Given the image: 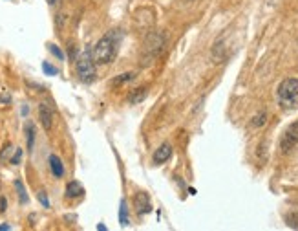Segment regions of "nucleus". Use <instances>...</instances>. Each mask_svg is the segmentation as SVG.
<instances>
[{
  "mask_svg": "<svg viewBox=\"0 0 298 231\" xmlns=\"http://www.w3.org/2000/svg\"><path fill=\"white\" fill-rule=\"evenodd\" d=\"M24 132H26V140H28V151L31 153L35 147V125L31 121H26V125H24Z\"/></svg>",
  "mask_w": 298,
  "mask_h": 231,
  "instance_id": "nucleus-10",
  "label": "nucleus"
},
{
  "mask_svg": "<svg viewBox=\"0 0 298 231\" xmlns=\"http://www.w3.org/2000/svg\"><path fill=\"white\" fill-rule=\"evenodd\" d=\"M170 156H172V145L170 143H163L158 147V151L154 153V163L156 165H161V163H165L166 160H170Z\"/></svg>",
  "mask_w": 298,
  "mask_h": 231,
  "instance_id": "nucleus-7",
  "label": "nucleus"
},
{
  "mask_svg": "<svg viewBox=\"0 0 298 231\" xmlns=\"http://www.w3.org/2000/svg\"><path fill=\"white\" fill-rule=\"evenodd\" d=\"M134 207L138 211L139 215H146L152 211V204H150V198L146 193H138L134 196Z\"/></svg>",
  "mask_w": 298,
  "mask_h": 231,
  "instance_id": "nucleus-5",
  "label": "nucleus"
},
{
  "mask_svg": "<svg viewBox=\"0 0 298 231\" xmlns=\"http://www.w3.org/2000/svg\"><path fill=\"white\" fill-rule=\"evenodd\" d=\"M39 119H41L44 130L49 132V130H51V125H53V114H51V110H49V106L46 105V103H41V105H39Z\"/></svg>",
  "mask_w": 298,
  "mask_h": 231,
  "instance_id": "nucleus-6",
  "label": "nucleus"
},
{
  "mask_svg": "<svg viewBox=\"0 0 298 231\" xmlns=\"http://www.w3.org/2000/svg\"><path fill=\"white\" fill-rule=\"evenodd\" d=\"M278 103L284 110H293L298 106V79L287 77L278 86Z\"/></svg>",
  "mask_w": 298,
  "mask_h": 231,
  "instance_id": "nucleus-1",
  "label": "nucleus"
},
{
  "mask_svg": "<svg viewBox=\"0 0 298 231\" xmlns=\"http://www.w3.org/2000/svg\"><path fill=\"white\" fill-rule=\"evenodd\" d=\"M297 145H298V119L293 121L291 125L284 130L282 138H280V151L284 154H289Z\"/></svg>",
  "mask_w": 298,
  "mask_h": 231,
  "instance_id": "nucleus-4",
  "label": "nucleus"
},
{
  "mask_svg": "<svg viewBox=\"0 0 298 231\" xmlns=\"http://www.w3.org/2000/svg\"><path fill=\"white\" fill-rule=\"evenodd\" d=\"M265 119H267V114L260 112L258 116H254V118H252V127H264L265 125Z\"/></svg>",
  "mask_w": 298,
  "mask_h": 231,
  "instance_id": "nucleus-16",
  "label": "nucleus"
},
{
  "mask_svg": "<svg viewBox=\"0 0 298 231\" xmlns=\"http://www.w3.org/2000/svg\"><path fill=\"white\" fill-rule=\"evenodd\" d=\"M0 230H11V226H7V224H0Z\"/></svg>",
  "mask_w": 298,
  "mask_h": 231,
  "instance_id": "nucleus-22",
  "label": "nucleus"
},
{
  "mask_svg": "<svg viewBox=\"0 0 298 231\" xmlns=\"http://www.w3.org/2000/svg\"><path fill=\"white\" fill-rule=\"evenodd\" d=\"M134 77H136V74H134V72H128V74H121V76H117L115 79H114V81H112V84H114V86H119V84L132 81Z\"/></svg>",
  "mask_w": 298,
  "mask_h": 231,
  "instance_id": "nucleus-13",
  "label": "nucleus"
},
{
  "mask_svg": "<svg viewBox=\"0 0 298 231\" xmlns=\"http://www.w3.org/2000/svg\"><path fill=\"white\" fill-rule=\"evenodd\" d=\"M75 68H77V77H79L83 83L95 81V77H97V74H95V61H93V57H92L90 50H86V51H83L81 55L77 57Z\"/></svg>",
  "mask_w": 298,
  "mask_h": 231,
  "instance_id": "nucleus-3",
  "label": "nucleus"
},
{
  "mask_svg": "<svg viewBox=\"0 0 298 231\" xmlns=\"http://www.w3.org/2000/svg\"><path fill=\"white\" fill-rule=\"evenodd\" d=\"M48 163H49V171H51V175L55 176V178H63L64 165H63V160H61L57 154H49Z\"/></svg>",
  "mask_w": 298,
  "mask_h": 231,
  "instance_id": "nucleus-8",
  "label": "nucleus"
},
{
  "mask_svg": "<svg viewBox=\"0 0 298 231\" xmlns=\"http://www.w3.org/2000/svg\"><path fill=\"white\" fill-rule=\"evenodd\" d=\"M119 222H121V226H128V211H126L125 200H121V207H119Z\"/></svg>",
  "mask_w": 298,
  "mask_h": 231,
  "instance_id": "nucleus-14",
  "label": "nucleus"
},
{
  "mask_svg": "<svg viewBox=\"0 0 298 231\" xmlns=\"http://www.w3.org/2000/svg\"><path fill=\"white\" fill-rule=\"evenodd\" d=\"M6 209H7V200L2 196V198H0V213H6Z\"/></svg>",
  "mask_w": 298,
  "mask_h": 231,
  "instance_id": "nucleus-21",
  "label": "nucleus"
},
{
  "mask_svg": "<svg viewBox=\"0 0 298 231\" xmlns=\"http://www.w3.org/2000/svg\"><path fill=\"white\" fill-rule=\"evenodd\" d=\"M42 70H44L46 76H57V74H59V70H57L55 66H51V64L48 63H42Z\"/></svg>",
  "mask_w": 298,
  "mask_h": 231,
  "instance_id": "nucleus-17",
  "label": "nucleus"
},
{
  "mask_svg": "<svg viewBox=\"0 0 298 231\" xmlns=\"http://www.w3.org/2000/svg\"><path fill=\"white\" fill-rule=\"evenodd\" d=\"M115 50H117V37L108 33L92 48V57L95 64H108L115 55Z\"/></svg>",
  "mask_w": 298,
  "mask_h": 231,
  "instance_id": "nucleus-2",
  "label": "nucleus"
},
{
  "mask_svg": "<svg viewBox=\"0 0 298 231\" xmlns=\"http://www.w3.org/2000/svg\"><path fill=\"white\" fill-rule=\"evenodd\" d=\"M39 200H41V204L44 205V207H49V200H48V196H46L44 191H39Z\"/></svg>",
  "mask_w": 298,
  "mask_h": 231,
  "instance_id": "nucleus-20",
  "label": "nucleus"
},
{
  "mask_svg": "<svg viewBox=\"0 0 298 231\" xmlns=\"http://www.w3.org/2000/svg\"><path fill=\"white\" fill-rule=\"evenodd\" d=\"M21 160H22V149H17V151H15V156L11 158V163H13V165H19Z\"/></svg>",
  "mask_w": 298,
  "mask_h": 231,
  "instance_id": "nucleus-19",
  "label": "nucleus"
},
{
  "mask_svg": "<svg viewBox=\"0 0 298 231\" xmlns=\"http://www.w3.org/2000/svg\"><path fill=\"white\" fill-rule=\"evenodd\" d=\"M49 51H51V53H53L59 61H63V59H64V53L59 50V46H57V44H49Z\"/></svg>",
  "mask_w": 298,
  "mask_h": 231,
  "instance_id": "nucleus-18",
  "label": "nucleus"
},
{
  "mask_svg": "<svg viewBox=\"0 0 298 231\" xmlns=\"http://www.w3.org/2000/svg\"><path fill=\"white\" fill-rule=\"evenodd\" d=\"M15 189H17V195H19V202L21 204H28V193H26V187H24V183H22L21 178H17L15 180Z\"/></svg>",
  "mask_w": 298,
  "mask_h": 231,
  "instance_id": "nucleus-12",
  "label": "nucleus"
},
{
  "mask_svg": "<svg viewBox=\"0 0 298 231\" xmlns=\"http://www.w3.org/2000/svg\"><path fill=\"white\" fill-rule=\"evenodd\" d=\"M64 195H66V198H79V196L84 195V187L77 180H71V182L66 183Z\"/></svg>",
  "mask_w": 298,
  "mask_h": 231,
  "instance_id": "nucleus-9",
  "label": "nucleus"
},
{
  "mask_svg": "<svg viewBox=\"0 0 298 231\" xmlns=\"http://www.w3.org/2000/svg\"><path fill=\"white\" fill-rule=\"evenodd\" d=\"M146 92H148V88H146V86H143V88H138V90H132V92H130V96H128V101H130L132 105H136V103H141V101L146 98Z\"/></svg>",
  "mask_w": 298,
  "mask_h": 231,
  "instance_id": "nucleus-11",
  "label": "nucleus"
},
{
  "mask_svg": "<svg viewBox=\"0 0 298 231\" xmlns=\"http://www.w3.org/2000/svg\"><path fill=\"white\" fill-rule=\"evenodd\" d=\"M285 224L293 228V230H298V211H293L289 215H285Z\"/></svg>",
  "mask_w": 298,
  "mask_h": 231,
  "instance_id": "nucleus-15",
  "label": "nucleus"
}]
</instances>
